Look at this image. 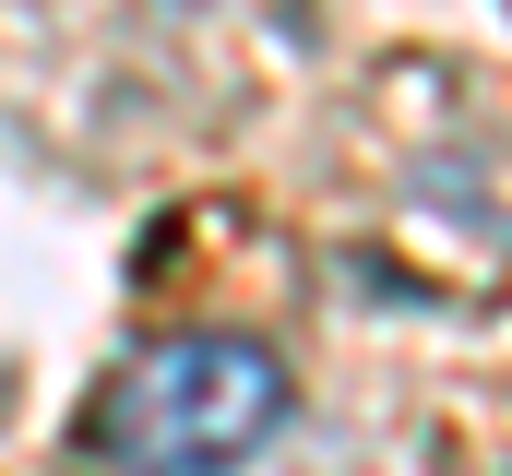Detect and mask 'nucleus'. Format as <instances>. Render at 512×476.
<instances>
[{
	"label": "nucleus",
	"mask_w": 512,
	"mask_h": 476,
	"mask_svg": "<svg viewBox=\"0 0 512 476\" xmlns=\"http://www.w3.org/2000/svg\"><path fill=\"white\" fill-rule=\"evenodd\" d=\"M298 381L262 334H143L84 393V453L108 476H239L286 441Z\"/></svg>",
	"instance_id": "f257e3e1"
}]
</instances>
